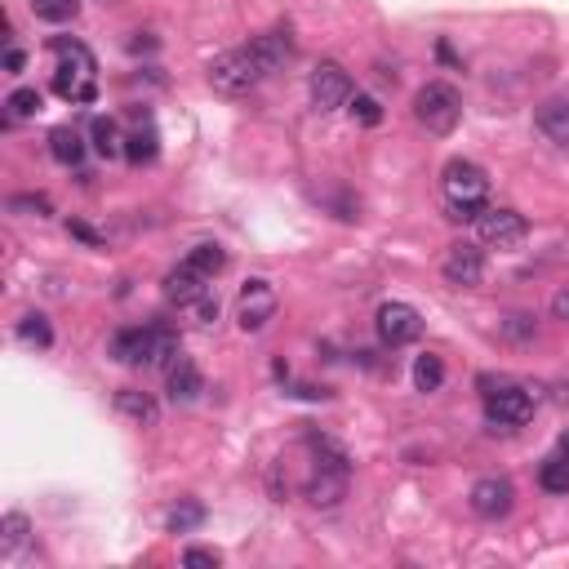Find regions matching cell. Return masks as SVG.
Listing matches in <instances>:
<instances>
[{
    "label": "cell",
    "mask_w": 569,
    "mask_h": 569,
    "mask_svg": "<svg viewBox=\"0 0 569 569\" xmlns=\"http://www.w3.org/2000/svg\"><path fill=\"white\" fill-rule=\"evenodd\" d=\"M307 454H312V467H307V503L312 507H338L347 494V481H352V458L338 441L329 436H307Z\"/></svg>",
    "instance_id": "1"
},
{
    "label": "cell",
    "mask_w": 569,
    "mask_h": 569,
    "mask_svg": "<svg viewBox=\"0 0 569 569\" xmlns=\"http://www.w3.org/2000/svg\"><path fill=\"white\" fill-rule=\"evenodd\" d=\"M178 352H183V347H178V334L165 325H125L112 334V361H121V365L165 369Z\"/></svg>",
    "instance_id": "2"
},
{
    "label": "cell",
    "mask_w": 569,
    "mask_h": 569,
    "mask_svg": "<svg viewBox=\"0 0 569 569\" xmlns=\"http://www.w3.org/2000/svg\"><path fill=\"white\" fill-rule=\"evenodd\" d=\"M58 67H54V94L67 98V103H94L98 94V63L94 54L81 41H67V36H54L49 41Z\"/></svg>",
    "instance_id": "3"
},
{
    "label": "cell",
    "mask_w": 569,
    "mask_h": 569,
    "mask_svg": "<svg viewBox=\"0 0 569 569\" xmlns=\"http://www.w3.org/2000/svg\"><path fill=\"white\" fill-rule=\"evenodd\" d=\"M441 192L449 201V218L476 223V214H481L489 201V178H485V169L472 161H449L441 174Z\"/></svg>",
    "instance_id": "4"
},
{
    "label": "cell",
    "mask_w": 569,
    "mask_h": 569,
    "mask_svg": "<svg viewBox=\"0 0 569 569\" xmlns=\"http://www.w3.org/2000/svg\"><path fill=\"white\" fill-rule=\"evenodd\" d=\"M414 116L427 134H454L458 121H463V98H458L454 85L445 81H427L414 94Z\"/></svg>",
    "instance_id": "5"
},
{
    "label": "cell",
    "mask_w": 569,
    "mask_h": 569,
    "mask_svg": "<svg viewBox=\"0 0 569 569\" xmlns=\"http://www.w3.org/2000/svg\"><path fill=\"white\" fill-rule=\"evenodd\" d=\"M205 76H209V85H214V94L236 98V94H249V89L263 81V67H258V58L249 54V45H245V49H227V54H218Z\"/></svg>",
    "instance_id": "6"
},
{
    "label": "cell",
    "mask_w": 569,
    "mask_h": 569,
    "mask_svg": "<svg viewBox=\"0 0 569 569\" xmlns=\"http://www.w3.org/2000/svg\"><path fill=\"white\" fill-rule=\"evenodd\" d=\"M481 387H489L485 392V418L494 427L529 423V414H534V396H529L525 387H516V383H498L494 387V378H481Z\"/></svg>",
    "instance_id": "7"
},
{
    "label": "cell",
    "mask_w": 569,
    "mask_h": 569,
    "mask_svg": "<svg viewBox=\"0 0 569 569\" xmlns=\"http://www.w3.org/2000/svg\"><path fill=\"white\" fill-rule=\"evenodd\" d=\"M276 307H281V298H276L272 281L254 276V281H245L241 298H236V325H241L245 334H258V329H267V321L276 316Z\"/></svg>",
    "instance_id": "8"
},
{
    "label": "cell",
    "mask_w": 569,
    "mask_h": 569,
    "mask_svg": "<svg viewBox=\"0 0 569 569\" xmlns=\"http://www.w3.org/2000/svg\"><path fill=\"white\" fill-rule=\"evenodd\" d=\"M307 89H312L316 112H338L343 103H352V76H347V67L334 63V58L316 63V72H312V81H307Z\"/></svg>",
    "instance_id": "9"
},
{
    "label": "cell",
    "mask_w": 569,
    "mask_h": 569,
    "mask_svg": "<svg viewBox=\"0 0 569 569\" xmlns=\"http://www.w3.org/2000/svg\"><path fill=\"white\" fill-rule=\"evenodd\" d=\"M525 232H529V223L516 209H481L476 214V236L489 249H516L525 241Z\"/></svg>",
    "instance_id": "10"
},
{
    "label": "cell",
    "mask_w": 569,
    "mask_h": 569,
    "mask_svg": "<svg viewBox=\"0 0 569 569\" xmlns=\"http://www.w3.org/2000/svg\"><path fill=\"white\" fill-rule=\"evenodd\" d=\"M374 329L387 347H409V343H418V334H423V316H418V307H409V303H383L374 316Z\"/></svg>",
    "instance_id": "11"
},
{
    "label": "cell",
    "mask_w": 569,
    "mask_h": 569,
    "mask_svg": "<svg viewBox=\"0 0 569 569\" xmlns=\"http://www.w3.org/2000/svg\"><path fill=\"white\" fill-rule=\"evenodd\" d=\"M445 281L458 285V289H472L485 281V249L472 245V241H458L445 249V263H441Z\"/></svg>",
    "instance_id": "12"
},
{
    "label": "cell",
    "mask_w": 569,
    "mask_h": 569,
    "mask_svg": "<svg viewBox=\"0 0 569 569\" xmlns=\"http://www.w3.org/2000/svg\"><path fill=\"white\" fill-rule=\"evenodd\" d=\"M512 507H516V489L507 476H485V481L472 485V512L481 521H503Z\"/></svg>",
    "instance_id": "13"
},
{
    "label": "cell",
    "mask_w": 569,
    "mask_h": 569,
    "mask_svg": "<svg viewBox=\"0 0 569 569\" xmlns=\"http://www.w3.org/2000/svg\"><path fill=\"white\" fill-rule=\"evenodd\" d=\"M165 387H169V401H174V405H192L196 396L205 392V374L196 369L192 356L178 352L174 361L165 365Z\"/></svg>",
    "instance_id": "14"
},
{
    "label": "cell",
    "mask_w": 569,
    "mask_h": 569,
    "mask_svg": "<svg viewBox=\"0 0 569 569\" xmlns=\"http://www.w3.org/2000/svg\"><path fill=\"white\" fill-rule=\"evenodd\" d=\"M249 54L258 58V67H263V76H272V72H281V67L294 58V41H289V32H263V36H254L249 41Z\"/></svg>",
    "instance_id": "15"
},
{
    "label": "cell",
    "mask_w": 569,
    "mask_h": 569,
    "mask_svg": "<svg viewBox=\"0 0 569 569\" xmlns=\"http://www.w3.org/2000/svg\"><path fill=\"white\" fill-rule=\"evenodd\" d=\"M534 129L556 147H569V98H547L534 107Z\"/></svg>",
    "instance_id": "16"
},
{
    "label": "cell",
    "mask_w": 569,
    "mask_h": 569,
    "mask_svg": "<svg viewBox=\"0 0 569 569\" xmlns=\"http://www.w3.org/2000/svg\"><path fill=\"white\" fill-rule=\"evenodd\" d=\"M205 289H209V276L192 272L187 263H178L174 272H165V298H169V303H178V307H192Z\"/></svg>",
    "instance_id": "17"
},
{
    "label": "cell",
    "mask_w": 569,
    "mask_h": 569,
    "mask_svg": "<svg viewBox=\"0 0 569 569\" xmlns=\"http://www.w3.org/2000/svg\"><path fill=\"white\" fill-rule=\"evenodd\" d=\"M116 409H121L125 418H134L138 427H156V423H161V405H156V396L138 392V387H121V392H116Z\"/></svg>",
    "instance_id": "18"
},
{
    "label": "cell",
    "mask_w": 569,
    "mask_h": 569,
    "mask_svg": "<svg viewBox=\"0 0 569 569\" xmlns=\"http://www.w3.org/2000/svg\"><path fill=\"white\" fill-rule=\"evenodd\" d=\"M27 538H32V521H27L23 512H9L5 521H0V556L14 561V556L27 547Z\"/></svg>",
    "instance_id": "19"
},
{
    "label": "cell",
    "mask_w": 569,
    "mask_h": 569,
    "mask_svg": "<svg viewBox=\"0 0 569 569\" xmlns=\"http://www.w3.org/2000/svg\"><path fill=\"white\" fill-rule=\"evenodd\" d=\"M49 152H54L58 165H81L85 161V143L72 125H58L54 134H49Z\"/></svg>",
    "instance_id": "20"
},
{
    "label": "cell",
    "mask_w": 569,
    "mask_h": 569,
    "mask_svg": "<svg viewBox=\"0 0 569 569\" xmlns=\"http://www.w3.org/2000/svg\"><path fill=\"white\" fill-rule=\"evenodd\" d=\"M183 263L192 267V272H201V276H209V281H214V276L227 267V254H223V245L201 241V245H192V249H187V258H183Z\"/></svg>",
    "instance_id": "21"
},
{
    "label": "cell",
    "mask_w": 569,
    "mask_h": 569,
    "mask_svg": "<svg viewBox=\"0 0 569 569\" xmlns=\"http://www.w3.org/2000/svg\"><path fill=\"white\" fill-rule=\"evenodd\" d=\"M14 334H18V343H23V347H36V352L54 347V325H49L41 312H27L23 321L14 325Z\"/></svg>",
    "instance_id": "22"
},
{
    "label": "cell",
    "mask_w": 569,
    "mask_h": 569,
    "mask_svg": "<svg viewBox=\"0 0 569 569\" xmlns=\"http://www.w3.org/2000/svg\"><path fill=\"white\" fill-rule=\"evenodd\" d=\"M441 383H445V361L436 352H423L414 361V387L418 392H441Z\"/></svg>",
    "instance_id": "23"
},
{
    "label": "cell",
    "mask_w": 569,
    "mask_h": 569,
    "mask_svg": "<svg viewBox=\"0 0 569 569\" xmlns=\"http://www.w3.org/2000/svg\"><path fill=\"white\" fill-rule=\"evenodd\" d=\"M94 152L107 156V161H112V156H125V138H121V129H116V121H103V116L94 121Z\"/></svg>",
    "instance_id": "24"
},
{
    "label": "cell",
    "mask_w": 569,
    "mask_h": 569,
    "mask_svg": "<svg viewBox=\"0 0 569 569\" xmlns=\"http://www.w3.org/2000/svg\"><path fill=\"white\" fill-rule=\"evenodd\" d=\"M205 521V507L196 503V498H183V503L174 507V512L165 516V525H169V534H187V529H196Z\"/></svg>",
    "instance_id": "25"
},
{
    "label": "cell",
    "mask_w": 569,
    "mask_h": 569,
    "mask_svg": "<svg viewBox=\"0 0 569 569\" xmlns=\"http://www.w3.org/2000/svg\"><path fill=\"white\" fill-rule=\"evenodd\" d=\"M538 485L547 489V494H569V458L556 454L543 463V472H538Z\"/></svg>",
    "instance_id": "26"
},
{
    "label": "cell",
    "mask_w": 569,
    "mask_h": 569,
    "mask_svg": "<svg viewBox=\"0 0 569 569\" xmlns=\"http://www.w3.org/2000/svg\"><path fill=\"white\" fill-rule=\"evenodd\" d=\"M125 161L129 165H147V161H156V129H138V134H129L125 138Z\"/></svg>",
    "instance_id": "27"
},
{
    "label": "cell",
    "mask_w": 569,
    "mask_h": 569,
    "mask_svg": "<svg viewBox=\"0 0 569 569\" xmlns=\"http://www.w3.org/2000/svg\"><path fill=\"white\" fill-rule=\"evenodd\" d=\"M41 103H45V98H41V89H14V94H9L5 98V107H9V121H18V116H36V112H41Z\"/></svg>",
    "instance_id": "28"
},
{
    "label": "cell",
    "mask_w": 569,
    "mask_h": 569,
    "mask_svg": "<svg viewBox=\"0 0 569 569\" xmlns=\"http://www.w3.org/2000/svg\"><path fill=\"white\" fill-rule=\"evenodd\" d=\"M32 9H36V18H45V23H72L81 0H32Z\"/></svg>",
    "instance_id": "29"
},
{
    "label": "cell",
    "mask_w": 569,
    "mask_h": 569,
    "mask_svg": "<svg viewBox=\"0 0 569 569\" xmlns=\"http://www.w3.org/2000/svg\"><path fill=\"white\" fill-rule=\"evenodd\" d=\"M503 338H507V343H534V338H538V321L529 312H512L503 321Z\"/></svg>",
    "instance_id": "30"
},
{
    "label": "cell",
    "mask_w": 569,
    "mask_h": 569,
    "mask_svg": "<svg viewBox=\"0 0 569 569\" xmlns=\"http://www.w3.org/2000/svg\"><path fill=\"white\" fill-rule=\"evenodd\" d=\"M9 214L49 218V214H54V205H49V196H9Z\"/></svg>",
    "instance_id": "31"
},
{
    "label": "cell",
    "mask_w": 569,
    "mask_h": 569,
    "mask_svg": "<svg viewBox=\"0 0 569 569\" xmlns=\"http://www.w3.org/2000/svg\"><path fill=\"white\" fill-rule=\"evenodd\" d=\"M352 116H356V121H361V125H369V129H374L378 121H383V107H378V98H369V94H356V98H352Z\"/></svg>",
    "instance_id": "32"
},
{
    "label": "cell",
    "mask_w": 569,
    "mask_h": 569,
    "mask_svg": "<svg viewBox=\"0 0 569 569\" xmlns=\"http://www.w3.org/2000/svg\"><path fill=\"white\" fill-rule=\"evenodd\" d=\"M187 312H192L201 325H214V321H218V294H214V289H205V294L196 298V303L187 307Z\"/></svg>",
    "instance_id": "33"
},
{
    "label": "cell",
    "mask_w": 569,
    "mask_h": 569,
    "mask_svg": "<svg viewBox=\"0 0 569 569\" xmlns=\"http://www.w3.org/2000/svg\"><path fill=\"white\" fill-rule=\"evenodd\" d=\"M218 561H223V556L209 552V547H187V552H183V565L187 569H214Z\"/></svg>",
    "instance_id": "34"
},
{
    "label": "cell",
    "mask_w": 569,
    "mask_h": 569,
    "mask_svg": "<svg viewBox=\"0 0 569 569\" xmlns=\"http://www.w3.org/2000/svg\"><path fill=\"white\" fill-rule=\"evenodd\" d=\"M552 316H556V321H569V285L552 294Z\"/></svg>",
    "instance_id": "35"
},
{
    "label": "cell",
    "mask_w": 569,
    "mask_h": 569,
    "mask_svg": "<svg viewBox=\"0 0 569 569\" xmlns=\"http://www.w3.org/2000/svg\"><path fill=\"white\" fill-rule=\"evenodd\" d=\"M72 236H81L85 245H103V236H98L94 227H85V223H72Z\"/></svg>",
    "instance_id": "36"
},
{
    "label": "cell",
    "mask_w": 569,
    "mask_h": 569,
    "mask_svg": "<svg viewBox=\"0 0 569 569\" xmlns=\"http://www.w3.org/2000/svg\"><path fill=\"white\" fill-rule=\"evenodd\" d=\"M5 67H9V72H23V54H18V49H9V54H5Z\"/></svg>",
    "instance_id": "37"
},
{
    "label": "cell",
    "mask_w": 569,
    "mask_h": 569,
    "mask_svg": "<svg viewBox=\"0 0 569 569\" xmlns=\"http://www.w3.org/2000/svg\"><path fill=\"white\" fill-rule=\"evenodd\" d=\"M561 454L569 458V432H565V441H561Z\"/></svg>",
    "instance_id": "38"
}]
</instances>
